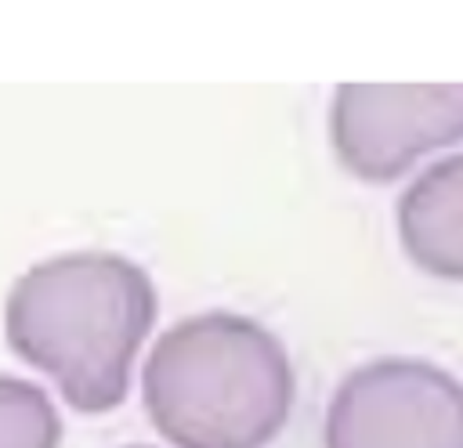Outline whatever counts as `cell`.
<instances>
[{
  "mask_svg": "<svg viewBox=\"0 0 463 448\" xmlns=\"http://www.w3.org/2000/svg\"><path fill=\"white\" fill-rule=\"evenodd\" d=\"M156 322L152 278L119 253L80 249L33 264L7 293V347L83 412H112Z\"/></svg>",
  "mask_w": 463,
  "mask_h": 448,
  "instance_id": "cell-1",
  "label": "cell"
},
{
  "mask_svg": "<svg viewBox=\"0 0 463 448\" xmlns=\"http://www.w3.org/2000/svg\"><path fill=\"white\" fill-rule=\"evenodd\" d=\"M141 401L174 448H268L293 408V365L260 322L206 311L156 340Z\"/></svg>",
  "mask_w": 463,
  "mask_h": 448,
  "instance_id": "cell-2",
  "label": "cell"
},
{
  "mask_svg": "<svg viewBox=\"0 0 463 448\" xmlns=\"http://www.w3.org/2000/svg\"><path fill=\"white\" fill-rule=\"evenodd\" d=\"M326 448H463V383L420 358L347 372L326 408Z\"/></svg>",
  "mask_w": 463,
  "mask_h": 448,
  "instance_id": "cell-3",
  "label": "cell"
},
{
  "mask_svg": "<svg viewBox=\"0 0 463 448\" xmlns=\"http://www.w3.org/2000/svg\"><path fill=\"white\" fill-rule=\"evenodd\" d=\"M333 152L362 181H394L463 141V83H344L329 108Z\"/></svg>",
  "mask_w": 463,
  "mask_h": 448,
  "instance_id": "cell-4",
  "label": "cell"
},
{
  "mask_svg": "<svg viewBox=\"0 0 463 448\" xmlns=\"http://www.w3.org/2000/svg\"><path fill=\"white\" fill-rule=\"evenodd\" d=\"M398 238L420 271L463 282V152L430 163L402 191Z\"/></svg>",
  "mask_w": 463,
  "mask_h": 448,
  "instance_id": "cell-5",
  "label": "cell"
},
{
  "mask_svg": "<svg viewBox=\"0 0 463 448\" xmlns=\"http://www.w3.org/2000/svg\"><path fill=\"white\" fill-rule=\"evenodd\" d=\"M61 419L51 397L25 383L0 376V448H58Z\"/></svg>",
  "mask_w": 463,
  "mask_h": 448,
  "instance_id": "cell-6",
  "label": "cell"
},
{
  "mask_svg": "<svg viewBox=\"0 0 463 448\" xmlns=\"http://www.w3.org/2000/svg\"><path fill=\"white\" fill-rule=\"evenodd\" d=\"M134 448H141V444H134Z\"/></svg>",
  "mask_w": 463,
  "mask_h": 448,
  "instance_id": "cell-7",
  "label": "cell"
}]
</instances>
